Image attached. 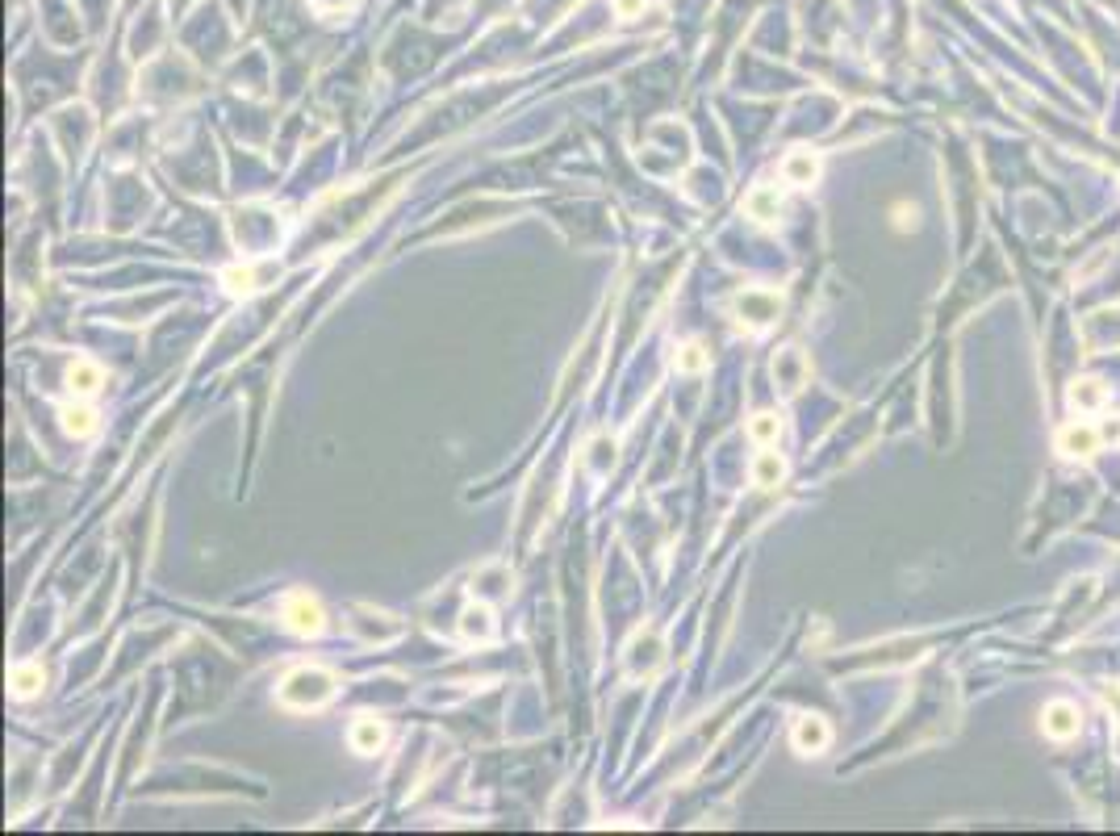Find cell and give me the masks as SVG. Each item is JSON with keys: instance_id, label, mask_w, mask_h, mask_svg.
<instances>
[{"instance_id": "1", "label": "cell", "mask_w": 1120, "mask_h": 836, "mask_svg": "<svg viewBox=\"0 0 1120 836\" xmlns=\"http://www.w3.org/2000/svg\"><path fill=\"white\" fill-rule=\"evenodd\" d=\"M335 699V673L322 665H301L293 673H285V682L276 690V703L289 711H314Z\"/></svg>"}, {"instance_id": "2", "label": "cell", "mask_w": 1120, "mask_h": 836, "mask_svg": "<svg viewBox=\"0 0 1120 836\" xmlns=\"http://www.w3.org/2000/svg\"><path fill=\"white\" fill-rule=\"evenodd\" d=\"M280 623H285L293 636L310 640V636H318L326 627V611H322V602L310 590H293L285 602H280Z\"/></svg>"}, {"instance_id": "3", "label": "cell", "mask_w": 1120, "mask_h": 836, "mask_svg": "<svg viewBox=\"0 0 1120 836\" xmlns=\"http://www.w3.org/2000/svg\"><path fill=\"white\" fill-rule=\"evenodd\" d=\"M1041 732L1049 740H1058V745H1066V740H1075L1083 732V711L1070 703V699H1054L1041 707Z\"/></svg>"}, {"instance_id": "4", "label": "cell", "mask_w": 1120, "mask_h": 836, "mask_svg": "<svg viewBox=\"0 0 1120 836\" xmlns=\"http://www.w3.org/2000/svg\"><path fill=\"white\" fill-rule=\"evenodd\" d=\"M1100 427H1091V423H1066L1062 431H1058V452L1066 456V460H1091L1095 452H1100Z\"/></svg>"}, {"instance_id": "5", "label": "cell", "mask_w": 1120, "mask_h": 836, "mask_svg": "<svg viewBox=\"0 0 1120 836\" xmlns=\"http://www.w3.org/2000/svg\"><path fill=\"white\" fill-rule=\"evenodd\" d=\"M790 745H795L803 757H820V753L832 745L828 719H820V715H799V719H795V732H790Z\"/></svg>"}, {"instance_id": "6", "label": "cell", "mask_w": 1120, "mask_h": 836, "mask_svg": "<svg viewBox=\"0 0 1120 836\" xmlns=\"http://www.w3.org/2000/svg\"><path fill=\"white\" fill-rule=\"evenodd\" d=\"M1066 406L1075 414H1100L1108 406V385L1095 381V377H1079L1075 385L1066 389Z\"/></svg>"}, {"instance_id": "7", "label": "cell", "mask_w": 1120, "mask_h": 836, "mask_svg": "<svg viewBox=\"0 0 1120 836\" xmlns=\"http://www.w3.org/2000/svg\"><path fill=\"white\" fill-rule=\"evenodd\" d=\"M778 310H782V301H778L774 293L744 289V293L736 297V314H740V318H749L753 327H765V322H774V318H778Z\"/></svg>"}, {"instance_id": "8", "label": "cell", "mask_w": 1120, "mask_h": 836, "mask_svg": "<svg viewBox=\"0 0 1120 836\" xmlns=\"http://www.w3.org/2000/svg\"><path fill=\"white\" fill-rule=\"evenodd\" d=\"M782 176H786L790 184H799V189H811V184L820 180V155L807 151V147L790 151V155L782 159Z\"/></svg>"}, {"instance_id": "9", "label": "cell", "mask_w": 1120, "mask_h": 836, "mask_svg": "<svg viewBox=\"0 0 1120 836\" xmlns=\"http://www.w3.org/2000/svg\"><path fill=\"white\" fill-rule=\"evenodd\" d=\"M63 385H67V393H72V398H92V393H97V389L105 385V373H101V364H92V360H76L72 368H67Z\"/></svg>"}, {"instance_id": "10", "label": "cell", "mask_w": 1120, "mask_h": 836, "mask_svg": "<svg viewBox=\"0 0 1120 836\" xmlns=\"http://www.w3.org/2000/svg\"><path fill=\"white\" fill-rule=\"evenodd\" d=\"M744 214H749L753 222H761V226H769V222H778V214H782V197H778V189H769V184H757V189L744 197Z\"/></svg>"}, {"instance_id": "11", "label": "cell", "mask_w": 1120, "mask_h": 836, "mask_svg": "<svg viewBox=\"0 0 1120 836\" xmlns=\"http://www.w3.org/2000/svg\"><path fill=\"white\" fill-rule=\"evenodd\" d=\"M347 740H352V749L356 753H364V757H372L381 745H385V724L377 715H360L356 724H352V732H347Z\"/></svg>"}, {"instance_id": "12", "label": "cell", "mask_w": 1120, "mask_h": 836, "mask_svg": "<svg viewBox=\"0 0 1120 836\" xmlns=\"http://www.w3.org/2000/svg\"><path fill=\"white\" fill-rule=\"evenodd\" d=\"M59 418H63V431L72 435V439H88V435H97V410L84 406V398H76L72 406H63V410H59Z\"/></svg>"}, {"instance_id": "13", "label": "cell", "mask_w": 1120, "mask_h": 836, "mask_svg": "<svg viewBox=\"0 0 1120 836\" xmlns=\"http://www.w3.org/2000/svg\"><path fill=\"white\" fill-rule=\"evenodd\" d=\"M460 632H464V640H494V632H498L494 611L481 607V602H473V607H464V615H460Z\"/></svg>"}, {"instance_id": "14", "label": "cell", "mask_w": 1120, "mask_h": 836, "mask_svg": "<svg viewBox=\"0 0 1120 836\" xmlns=\"http://www.w3.org/2000/svg\"><path fill=\"white\" fill-rule=\"evenodd\" d=\"M782 481H786V460L769 448L757 452V460H753V485L757 490H778Z\"/></svg>"}, {"instance_id": "15", "label": "cell", "mask_w": 1120, "mask_h": 836, "mask_svg": "<svg viewBox=\"0 0 1120 836\" xmlns=\"http://www.w3.org/2000/svg\"><path fill=\"white\" fill-rule=\"evenodd\" d=\"M46 686V673L38 669V665H17L13 673H9V690H13V699H34V694Z\"/></svg>"}, {"instance_id": "16", "label": "cell", "mask_w": 1120, "mask_h": 836, "mask_svg": "<svg viewBox=\"0 0 1120 836\" xmlns=\"http://www.w3.org/2000/svg\"><path fill=\"white\" fill-rule=\"evenodd\" d=\"M774 377H782L790 393L803 385V352H799V347H786L782 360H774Z\"/></svg>"}, {"instance_id": "17", "label": "cell", "mask_w": 1120, "mask_h": 836, "mask_svg": "<svg viewBox=\"0 0 1120 836\" xmlns=\"http://www.w3.org/2000/svg\"><path fill=\"white\" fill-rule=\"evenodd\" d=\"M590 456H586V464H590V473H611L615 469V439L611 435H598V439H590V448H586Z\"/></svg>"}, {"instance_id": "18", "label": "cell", "mask_w": 1120, "mask_h": 836, "mask_svg": "<svg viewBox=\"0 0 1120 836\" xmlns=\"http://www.w3.org/2000/svg\"><path fill=\"white\" fill-rule=\"evenodd\" d=\"M657 661H661V640L657 636H636V644H632V669L636 673H652V669H657Z\"/></svg>"}, {"instance_id": "19", "label": "cell", "mask_w": 1120, "mask_h": 836, "mask_svg": "<svg viewBox=\"0 0 1120 836\" xmlns=\"http://www.w3.org/2000/svg\"><path fill=\"white\" fill-rule=\"evenodd\" d=\"M749 435L757 439L761 448L778 444V435H782V418H778L774 410H761V414H753V423H749Z\"/></svg>"}, {"instance_id": "20", "label": "cell", "mask_w": 1120, "mask_h": 836, "mask_svg": "<svg viewBox=\"0 0 1120 836\" xmlns=\"http://www.w3.org/2000/svg\"><path fill=\"white\" fill-rule=\"evenodd\" d=\"M707 347L703 343H682L678 347V356H673V364H678V373H703L707 368Z\"/></svg>"}, {"instance_id": "21", "label": "cell", "mask_w": 1120, "mask_h": 836, "mask_svg": "<svg viewBox=\"0 0 1120 836\" xmlns=\"http://www.w3.org/2000/svg\"><path fill=\"white\" fill-rule=\"evenodd\" d=\"M226 289L230 293H251L255 289V272L251 268H230L226 272Z\"/></svg>"}, {"instance_id": "22", "label": "cell", "mask_w": 1120, "mask_h": 836, "mask_svg": "<svg viewBox=\"0 0 1120 836\" xmlns=\"http://www.w3.org/2000/svg\"><path fill=\"white\" fill-rule=\"evenodd\" d=\"M494 582H506V573H502V569H498V573H477L473 590H481V594H502L506 586H494Z\"/></svg>"}, {"instance_id": "23", "label": "cell", "mask_w": 1120, "mask_h": 836, "mask_svg": "<svg viewBox=\"0 0 1120 836\" xmlns=\"http://www.w3.org/2000/svg\"><path fill=\"white\" fill-rule=\"evenodd\" d=\"M1100 439H1104V444H1112V448H1120V414L1104 418V423H1100Z\"/></svg>"}, {"instance_id": "24", "label": "cell", "mask_w": 1120, "mask_h": 836, "mask_svg": "<svg viewBox=\"0 0 1120 836\" xmlns=\"http://www.w3.org/2000/svg\"><path fill=\"white\" fill-rule=\"evenodd\" d=\"M615 13L632 21V17H640V13H644V0H615Z\"/></svg>"}, {"instance_id": "25", "label": "cell", "mask_w": 1120, "mask_h": 836, "mask_svg": "<svg viewBox=\"0 0 1120 836\" xmlns=\"http://www.w3.org/2000/svg\"><path fill=\"white\" fill-rule=\"evenodd\" d=\"M1104 707L1112 711V719L1120 724V686H1104Z\"/></svg>"}, {"instance_id": "26", "label": "cell", "mask_w": 1120, "mask_h": 836, "mask_svg": "<svg viewBox=\"0 0 1120 836\" xmlns=\"http://www.w3.org/2000/svg\"><path fill=\"white\" fill-rule=\"evenodd\" d=\"M895 226H899V230L916 226V205H899V209H895Z\"/></svg>"}, {"instance_id": "27", "label": "cell", "mask_w": 1120, "mask_h": 836, "mask_svg": "<svg viewBox=\"0 0 1120 836\" xmlns=\"http://www.w3.org/2000/svg\"><path fill=\"white\" fill-rule=\"evenodd\" d=\"M347 5H356V0H314L318 13H343Z\"/></svg>"}]
</instances>
